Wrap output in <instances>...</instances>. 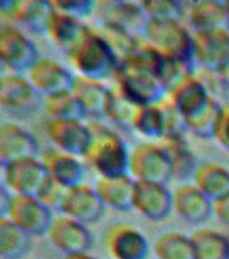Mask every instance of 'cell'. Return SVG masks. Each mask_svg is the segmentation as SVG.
I'll return each instance as SVG.
<instances>
[{
    "instance_id": "cell-1",
    "label": "cell",
    "mask_w": 229,
    "mask_h": 259,
    "mask_svg": "<svg viewBox=\"0 0 229 259\" xmlns=\"http://www.w3.org/2000/svg\"><path fill=\"white\" fill-rule=\"evenodd\" d=\"M76 76L104 82L115 77L119 60L96 28L86 26L80 39L65 53Z\"/></svg>"
},
{
    "instance_id": "cell-2",
    "label": "cell",
    "mask_w": 229,
    "mask_h": 259,
    "mask_svg": "<svg viewBox=\"0 0 229 259\" xmlns=\"http://www.w3.org/2000/svg\"><path fill=\"white\" fill-rule=\"evenodd\" d=\"M92 142L84 161L99 177L128 174L129 149L120 134L99 120L88 123Z\"/></svg>"
},
{
    "instance_id": "cell-3",
    "label": "cell",
    "mask_w": 229,
    "mask_h": 259,
    "mask_svg": "<svg viewBox=\"0 0 229 259\" xmlns=\"http://www.w3.org/2000/svg\"><path fill=\"white\" fill-rule=\"evenodd\" d=\"M142 38L165 57L192 61L193 34L181 19H146Z\"/></svg>"
},
{
    "instance_id": "cell-4",
    "label": "cell",
    "mask_w": 229,
    "mask_h": 259,
    "mask_svg": "<svg viewBox=\"0 0 229 259\" xmlns=\"http://www.w3.org/2000/svg\"><path fill=\"white\" fill-rule=\"evenodd\" d=\"M128 174L136 182L167 185L174 178L173 163L161 143L141 142L131 149Z\"/></svg>"
},
{
    "instance_id": "cell-5",
    "label": "cell",
    "mask_w": 229,
    "mask_h": 259,
    "mask_svg": "<svg viewBox=\"0 0 229 259\" xmlns=\"http://www.w3.org/2000/svg\"><path fill=\"white\" fill-rule=\"evenodd\" d=\"M40 57L35 44L14 24H0V65L8 73L26 74Z\"/></svg>"
},
{
    "instance_id": "cell-6",
    "label": "cell",
    "mask_w": 229,
    "mask_h": 259,
    "mask_svg": "<svg viewBox=\"0 0 229 259\" xmlns=\"http://www.w3.org/2000/svg\"><path fill=\"white\" fill-rule=\"evenodd\" d=\"M192 61L202 72L217 74L229 61V28L194 31Z\"/></svg>"
},
{
    "instance_id": "cell-7",
    "label": "cell",
    "mask_w": 229,
    "mask_h": 259,
    "mask_svg": "<svg viewBox=\"0 0 229 259\" xmlns=\"http://www.w3.org/2000/svg\"><path fill=\"white\" fill-rule=\"evenodd\" d=\"M7 218L23 232L35 238L46 236L54 216L53 210L43 205L34 194H11Z\"/></svg>"
},
{
    "instance_id": "cell-8",
    "label": "cell",
    "mask_w": 229,
    "mask_h": 259,
    "mask_svg": "<svg viewBox=\"0 0 229 259\" xmlns=\"http://www.w3.org/2000/svg\"><path fill=\"white\" fill-rule=\"evenodd\" d=\"M44 133L54 146V149L72 154L84 159L92 142V131L88 123L77 119L44 121Z\"/></svg>"
},
{
    "instance_id": "cell-9",
    "label": "cell",
    "mask_w": 229,
    "mask_h": 259,
    "mask_svg": "<svg viewBox=\"0 0 229 259\" xmlns=\"http://www.w3.org/2000/svg\"><path fill=\"white\" fill-rule=\"evenodd\" d=\"M107 254L112 259H147L150 243L145 234L131 223H115L104 235Z\"/></svg>"
},
{
    "instance_id": "cell-10",
    "label": "cell",
    "mask_w": 229,
    "mask_h": 259,
    "mask_svg": "<svg viewBox=\"0 0 229 259\" xmlns=\"http://www.w3.org/2000/svg\"><path fill=\"white\" fill-rule=\"evenodd\" d=\"M113 78L115 87L121 95L136 107L158 104L167 96V92L159 80L149 73L117 68Z\"/></svg>"
},
{
    "instance_id": "cell-11",
    "label": "cell",
    "mask_w": 229,
    "mask_h": 259,
    "mask_svg": "<svg viewBox=\"0 0 229 259\" xmlns=\"http://www.w3.org/2000/svg\"><path fill=\"white\" fill-rule=\"evenodd\" d=\"M46 236L64 255L89 252L93 246V235L88 226L61 213L54 216Z\"/></svg>"
},
{
    "instance_id": "cell-12",
    "label": "cell",
    "mask_w": 229,
    "mask_h": 259,
    "mask_svg": "<svg viewBox=\"0 0 229 259\" xmlns=\"http://www.w3.org/2000/svg\"><path fill=\"white\" fill-rule=\"evenodd\" d=\"M42 105V96L36 92L26 74H0V108L11 113H27Z\"/></svg>"
},
{
    "instance_id": "cell-13",
    "label": "cell",
    "mask_w": 229,
    "mask_h": 259,
    "mask_svg": "<svg viewBox=\"0 0 229 259\" xmlns=\"http://www.w3.org/2000/svg\"><path fill=\"white\" fill-rule=\"evenodd\" d=\"M132 209L151 222H162L173 213V192L157 182H136Z\"/></svg>"
},
{
    "instance_id": "cell-14",
    "label": "cell",
    "mask_w": 229,
    "mask_h": 259,
    "mask_svg": "<svg viewBox=\"0 0 229 259\" xmlns=\"http://www.w3.org/2000/svg\"><path fill=\"white\" fill-rule=\"evenodd\" d=\"M48 177L40 155L24 157L7 163L4 186L11 194H34Z\"/></svg>"
},
{
    "instance_id": "cell-15",
    "label": "cell",
    "mask_w": 229,
    "mask_h": 259,
    "mask_svg": "<svg viewBox=\"0 0 229 259\" xmlns=\"http://www.w3.org/2000/svg\"><path fill=\"white\" fill-rule=\"evenodd\" d=\"M26 77L40 96L72 89L74 74L60 61L40 56L26 73Z\"/></svg>"
},
{
    "instance_id": "cell-16",
    "label": "cell",
    "mask_w": 229,
    "mask_h": 259,
    "mask_svg": "<svg viewBox=\"0 0 229 259\" xmlns=\"http://www.w3.org/2000/svg\"><path fill=\"white\" fill-rule=\"evenodd\" d=\"M105 206L95 186L86 184L69 188L60 208V213L72 218L85 226L99 222L104 214Z\"/></svg>"
},
{
    "instance_id": "cell-17",
    "label": "cell",
    "mask_w": 229,
    "mask_h": 259,
    "mask_svg": "<svg viewBox=\"0 0 229 259\" xmlns=\"http://www.w3.org/2000/svg\"><path fill=\"white\" fill-rule=\"evenodd\" d=\"M173 212L182 222L202 224L213 214V201L193 182H182L173 190Z\"/></svg>"
},
{
    "instance_id": "cell-18",
    "label": "cell",
    "mask_w": 229,
    "mask_h": 259,
    "mask_svg": "<svg viewBox=\"0 0 229 259\" xmlns=\"http://www.w3.org/2000/svg\"><path fill=\"white\" fill-rule=\"evenodd\" d=\"M36 138L22 125L6 121L0 123V158L8 162L24 157L39 155Z\"/></svg>"
},
{
    "instance_id": "cell-19",
    "label": "cell",
    "mask_w": 229,
    "mask_h": 259,
    "mask_svg": "<svg viewBox=\"0 0 229 259\" xmlns=\"http://www.w3.org/2000/svg\"><path fill=\"white\" fill-rule=\"evenodd\" d=\"M167 97L173 101V104L184 115V117L188 119L198 111H201L213 99L214 95L205 80L194 73L193 76H190L175 88L171 89L167 93Z\"/></svg>"
},
{
    "instance_id": "cell-20",
    "label": "cell",
    "mask_w": 229,
    "mask_h": 259,
    "mask_svg": "<svg viewBox=\"0 0 229 259\" xmlns=\"http://www.w3.org/2000/svg\"><path fill=\"white\" fill-rule=\"evenodd\" d=\"M40 159L43 162L49 177L58 181L65 188L69 189L82 184L85 166L81 158L52 147L40 155Z\"/></svg>"
},
{
    "instance_id": "cell-21",
    "label": "cell",
    "mask_w": 229,
    "mask_h": 259,
    "mask_svg": "<svg viewBox=\"0 0 229 259\" xmlns=\"http://www.w3.org/2000/svg\"><path fill=\"white\" fill-rule=\"evenodd\" d=\"M135 185L136 181L129 174H121L113 177H99L95 189L105 208L127 212L132 209Z\"/></svg>"
},
{
    "instance_id": "cell-22",
    "label": "cell",
    "mask_w": 229,
    "mask_h": 259,
    "mask_svg": "<svg viewBox=\"0 0 229 259\" xmlns=\"http://www.w3.org/2000/svg\"><path fill=\"white\" fill-rule=\"evenodd\" d=\"M52 14V3L46 0H12L7 16L19 26L27 28L28 31L46 34Z\"/></svg>"
},
{
    "instance_id": "cell-23",
    "label": "cell",
    "mask_w": 229,
    "mask_h": 259,
    "mask_svg": "<svg viewBox=\"0 0 229 259\" xmlns=\"http://www.w3.org/2000/svg\"><path fill=\"white\" fill-rule=\"evenodd\" d=\"M109 89L111 87H107L101 81L90 80L81 76L74 77L72 85L73 95L80 103L85 117H92L96 120L105 117Z\"/></svg>"
},
{
    "instance_id": "cell-24",
    "label": "cell",
    "mask_w": 229,
    "mask_h": 259,
    "mask_svg": "<svg viewBox=\"0 0 229 259\" xmlns=\"http://www.w3.org/2000/svg\"><path fill=\"white\" fill-rule=\"evenodd\" d=\"M186 15L194 31L229 28L226 2H220V0L192 2L188 7Z\"/></svg>"
},
{
    "instance_id": "cell-25",
    "label": "cell",
    "mask_w": 229,
    "mask_h": 259,
    "mask_svg": "<svg viewBox=\"0 0 229 259\" xmlns=\"http://www.w3.org/2000/svg\"><path fill=\"white\" fill-rule=\"evenodd\" d=\"M86 26L88 24H85L82 20L53 8V14L46 27V35L57 49L66 53L80 39Z\"/></svg>"
},
{
    "instance_id": "cell-26",
    "label": "cell",
    "mask_w": 229,
    "mask_h": 259,
    "mask_svg": "<svg viewBox=\"0 0 229 259\" xmlns=\"http://www.w3.org/2000/svg\"><path fill=\"white\" fill-rule=\"evenodd\" d=\"M192 182L212 201L229 193V169L217 162H201Z\"/></svg>"
},
{
    "instance_id": "cell-27",
    "label": "cell",
    "mask_w": 229,
    "mask_h": 259,
    "mask_svg": "<svg viewBox=\"0 0 229 259\" xmlns=\"http://www.w3.org/2000/svg\"><path fill=\"white\" fill-rule=\"evenodd\" d=\"M97 14L100 16L101 22H111L132 32L133 30H139L142 32L143 24L146 22V16L142 11L141 3L132 2H101L96 3Z\"/></svg>"
},
{
    "instance_id": "cell-28",
    "label": "cell",
    "mask_w": 229,
    "mask_h": 259,
    "mask_svg": "<svg viewBox=\"0 0 229 259\" xmlns=\"http://www.w3.org/2000/svg\"><path fill=\"white\" fill-rule=\"evenodd\" d=\"M194 259H229V236L213 228H198L190 235Z\"/></svg>"
},
{
    "instance_id": "cell-29",
    "label": "cell",
    "mask_w": 229,
    "mask_h": 259,
    "mask_svg": "<svg viewBox=\"0 0 229 259\" xmlns=\"http://www.w3.org/2000/svg\"><path fill=\"white\" fill-rule=\"evenodd\" d=\"M32 238L6 216H0V259H23L31 251Z\"/></svg>"
},
{
    "instance_id": "cell-30",
    "label": "cell",
    "mask_w": 229,
    "mask_h": 259,
    "mask_svg": "<svg viewBox=\"0 0 229 259\" xmlns=\"http://www.w3.org/2000/svg\"><path fill=\"white\" fill-rule=\"evenodd\" d=\"M132 131L147 141H162L166 137V121L161 103L138 107L133 115Z\"/></svg>"
},
{
    "instance_id": "cell-31",
    "label": "cell",
    "mask_w": 229,
    "mask_h": 259,
    "mask_svg": "<svg viewBox=\"0 0 229 259\" xmlns=\"http://www.w3.org/2000/svg\"><path fill=\"white\" fill-rule=\"evenodd\" d=\"M162 61H163V54H161L157 49L153 48L147 40H145L143 38H138L133 48L120 61L119 68L149 73V74L157 77L158 72L161 69Z\"/></svg>"
},
{
    "instance_id": "cell-32",
    "label": "cell",
    "mask_w": 229,
    "mask_h": 259,
    "mask_svg": "<svg viewBox=\"0 0 229 259\" xmlns=\"http://www.w3.org/2000/svg\"><path fill=\"white\" fill-rule=\"evenodd\" d=\"M42 107L44 113L48 115V119H57V120H68V119L84 120L85 119L84 111L76 96L73 95L72 89L43 96Z\"/></svg>"
},
{
    "instance_id": "cell-33",
    "label": "cell",
    "mask_w": 229,
    "mask_h": 259,
    "mask_svg": "<svg viewBox=\"0 0 229 259\" xmlns=\"http://www.w3.org/2000/svg\"><path fill=\"white\" fill-rule=\"evenodd\" d=\"M153 251L157 259H194L190 236L179 231H167L155 239Z\"/></svg>"
},
{
    "instance_id": "cell-34",
    "label": "cell",
    "mask_w": 229,
    "mask_h": 259,
    "mask_svg": "<svg viewBox=\"0 0 229 259\" xmlns=\"http://www.w3.org/2000/svg\"><path fill=\"white\" fill-rule=\"evenodd\" d=\"M169 154L171 163H173L174 178L177 180H188L193 177L197 169V159L188 147L184 138H163L159 141Z\"/></svg>"
},
{
    "instance_id": "cell-35",
    "label": "cell",
    "mask_w": 229,
    "mask_h": 259,
    "mask_svg": "<svg viewBox=\"0 0 229 259\" xmlns=\"http://www.w3.org/2000/svg\"><path fill=\"white\" fill-rule=\"evenodd\" d=\"M221 112L222 105L218 103L216 97H213L201 111L185 119L186 130L197 138L213 139L218 121L221 117Z\"/></svg>"
},
{
    "instance_id": "cell-36",
    "label": "cell",
    "mask_w": 229,
    "mask_h": 259,
    "mask_svg": "<svg viewBox=\"0 0 229 259\" xmlns=\"http://www.w3.org/2000/svg\"><path fill=\"white\" fill-rule=\"evenodd\" d=\"M136 108V105H133L127 97L123 96L120 91L113 85L109 89L104 119H108L121 131H132V120Z\"/></svg>"
},
{
    "instance_id": "cell-37",
    "label": "cell",
    "mask_w": 229,
    "mask_h": 259,
    "mask_svg": "<svg viewBox=\"0 0 229 259\" xmlns=\"http://www.w3.org/2000/svg\"><path fill=\"white\" fill-rule=\"evenodd\" d=\"M96 30L116 54L119 64L128 54L129 50L133 48V45L136 44L138 40V38H135L129 30L116 23H111V22H101Z\"/></svg>"
},
{
    "instance_id": "cell-38",
    "label": "cell",
    "mask_w": 229,
    "mask_h": 259,
    "mask_svg": "<svg viewBox=\"0 0 229 259\" xmlns=\"http://www.w3.org/2000/svg\"><path fill=\"white\" fill-rule=\"evenodd\" d=\"M194 73V64L192 61L163 56L157 78L163 85L166 92L169 93L171 89L181 84L182 81L193 76Z\"/></svg>"
},
{
    "instance_id": "cell-39",
    "label": "cell",
    "mask_w": 229,
    "mask_h": 259,
    "mask_svg": "<svg viewBox=\"0 0 229 259\" xmlns=\"http://www.w3.org/2000/svg\"><path fill=\"white\" fill-rule=\"evenodd\" d=\"M146 19H181L185 7L178 0H145L141 2Z\"/></svg>"
},
{
    "instance_id": "cell-40",
    "label": "cell",
    "mask_w": 229,
    "mask_h": 259,
    "mask_svg": "<svg viewBox=\"0 0 229 259\" xmlns=\"http://www.w3.org/2000/svg\"><path fill=\"white\" fill-rule=\"evenodd\" d=\"M66 192H68V188H65L64 185H61L60 182L48 176L46 180L42 182V185L39 186L35 196L43 205L48 206L49 209L60 212Z\"/></svg>"
},
{
    "instance_id": "cell-41",
    "label": "cell",
    "mask_w": 229,
    "mask_h": 259,
    "mask_svg": "<svg viewBox=\"0 0 229 259\" xmlns=\"http://www.w3.org/2000/svg\"><path fill=\"white\" fill-rule=\"evenodd\" d=\"M161 107L165 113L166 121V137L165 138H184L186 130L185 117L182 115L173 101L166 96L161 101Z\"/></svg>"
},
{
    "instance_id": "cell-42",
    "label": "cell",
    "mask_w": 229,
    "mask_h": 259,
    "mask_svg": "<svg viewBox=\"0 0 229 259\" xmlns=\"http://www.w3.org/2000/svg\"><path fill=\"white\" fill-rule=\"evenodd\" d=\"M50 3L54 10L69 14L80 20L90 16L96 10V3L93 0H56Z\"/></svg>"
},
{
    "instance_id": "cell-43",
    "label": "cell",
    "mask_w": 229,
    "mask_h": 259,
    "mask_svg": "<svg viewBox=\"0 0 229 259\" xmlns=\"http://www.w3.org/2000/svg\"><path fill=\"white\" fill-rule=\"evenodd\" d=\"M213 139L221 146L222 149L229 151V105L222 107L221 117H220V121H218L217 130H216Z\"/></svg>"
},
{
    "instance_id": "cell-44",
    "label": "cell",
    "mask_w": 229,
    "mask_h": 259,
    "mask_svg": "<svg viewBox=\"0 0 229 259\" xmlns=\"http://www.w3.org/2000/svg\"><path fill=\"white\" fill-rule=\"evenodd\" d=\"M213 214L224 226L229 227V193L213 201Z\"/></svg>"
},
{
    "instance_id": "cell-45",
    "label": "cell",
    "mask_w": 229,
    "mask_h": 259,
    "mask_svg": "<svg viewBox=\"0 0 229 259\" xmlns=\"http://www.w3.org/2000/svg\"><path fill=\"white\" fill-rule=\"evenodd\" d=\"M10 201H11V193L8 192L6 186L0 185V216L7 214Z\"/></svg>"
},
{
    "instance_id": "cell-46",
    "label": "cell",
    "mask_w": 229,
    "mask_h": 259,
    "mask_svg": "<svg viewBox=\"0 0 229 259\" xmlns=\"http://www.w3.org/2000/svg\"><path fill=\"white\" fill-rule=\"evenodd\" d=\"M216 76H217L218 80L221 81V84H224L225 87H229V61L228 64H226Z\"/></svg>"
},
{
    "instance_id": "cell-47",
    "label": "cell",
    "mask_w": 229,
    "mask_h": 259,
    "mask_svg": "<svg viewBox=\"0 0 229 259\" xmlns=\"http://www.w3.org/2000/svg\"><path fill=\"white\" fill-rule=\"evenodd\" d=\"M62 259H97L89 252H80V254H72V255H64Z\"/></svg>"
},
{
    "instance_id": "cell-48",
    "label": "cell",
    "mask_w": 229,
    "mask_h": 259,
    "mask_svg": "<svg viewBox=\"0 0 229 259\" xmlns=\"http://www.w3.org/2000/svg\"><path fill=\"white\" fill-rule=\"evenodd\" d=\"M6 171H7V162L0 158V185H4Z\"/></svg>"
},
{
    "instance_id": "cell-49",
    "label": "cell",
    "mask_w": 229,
    "mask_h": 259,
    "mask_svg": "<svg viewBox=\"0 0 229 259\" xmlns=\"http://www.w3.org/2000/svg\"><path fill=\"white\" fill-rule=\"evenodd\" d=\"M226 10H228V18H229V0L226 2Z\"/></svg>"
},
{
    "instance_id": "cell-50",
    "label": "cell",
    "mask_w": 229,
    "mask_h": 259,
    "mask_svg": "<svg viewBox=\"0 0 229 259\" xmlns=\"http://www.w3.org/2000/svg\"><path fill=\"white\" fill-rule=\"evenodd\" d=\"M2 69H3V68H2V65H0V70H2Z\"/></svg>"
}]
</instances>
